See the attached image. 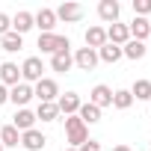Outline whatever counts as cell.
<instances>
[{
    "mask_svg": "<svg viewBox=\"0 0 151 151\" xmlns=\"http://www.w3.org/2000/svg\"><path fill=\"white\" fill-rule=\"evenodd\" d=\"M119 59H122V47H116V45H110V42H107L104 47H98V62H110V65H113V62H119Z\"/></svg>",
    "mask_w": 151,
    "mask_h": 151,
    "instance_id": "cell-24",
    "label": "cell"
},
{
    "mask_svg": "<svg viewBox=\"0 0 151 151\" xmlns=\"http://www.w3.org/2000/svg\"><path fill=\"white\" fill-rule=\"evenodd\" d=\"M0 83H3L6 89L18 86V83H21V68H18L15 62H3V65H0Z\"/></svg>",
    "mask_w": 151,
    "mask_h": 151,
    "instance_id": "cell-12",
    "label": "cell"
},
{
    "mask_svg": "<svg viewBox=\"0 0 151 151\" xmlns=\"http://www.w3.org/2000/svg\"><path fill=\"white\" fill-rule=\"evenodd\" d=\"M130 104H133L130 89H116V92H113V107H116V110H130Z\"/></svg>",
    "mask_w": 151,
    "mask_h": 151,
    "instance_id": "cell-26",
    "label": "cell"
},
{
    "mask_svg": "<svg viewBox=\"0 0 151 151\" xmlns=\"http://www.w3.org/2000/svg\"><path fill=\"white\" fill-rule=\"evenodd\" d=\"M39 50L53 56L59 50H71V42L65 36H56V33H39Z\"/></svg>",
    "mask_w": 151,
    "mask_h": 151,
    "instance_id": "cell-3",
    "label": "cell"
},
{
    "mask_svg": "<svg viewBox=\"0 0 151 151\" xmlns=\"http://www.w3.org/2000/svg\"><path fill=\"white\" fill-rule=\"evenodd\" d=\"M9 101H12V104H15L18 110H24V107H27V104L33 101V86L21 80L18 86H12V89H9Z\"/></svg>",
    "mask_w": 151,
    "mask_h": 151,
    "instance_id": "cell-6",
    "label": "cell"
},
{
    "mask_svg": "<svg viewBox=\"0 0 151 151\" xmlns=\"http://www.w3.org/2000/svg\"><path fill=\"white\" fill-rule=\"evenodd\" d=\"M77 151H101V145H98L95 139H89V142H83V145H80Z\"/></svg>",
    "mask_w": 151,
    "mask_h": 151,
    "instance_id": "cell-30",
    "label": "cell"
},
{
    "mask_svg": "<svg viewBox=\"0 0 151 151\" xmlns=\"http://www.w3.org/2000/svg\"><path fill=\"white\" fill-rule=\"evenodd\" d=\"M65 142L68 148H80L89 142V127L80 122V116H65Z\"/></svg>",
    "mask_w": 151,
    "mask_h": 151,
    "instance_id": "cell-1",
    "label": "cell"
},
{
    "mask_svg": "<svg viewBox=\"0 0 151 151\" xmlns=\"http://www.w3.org/2000/svg\"><path fill=\"white\" fill-rule=\"evenodd\" d=\"M133 15H136V18L151 15V0H133Z\"/></svg>",
    "mask_w": 151,
    "mask_h": 151,
    "instance_id": "cell-28",
    "label": "cell"
},
{
    "mask_svg": "<svg viewBox=\"0 0 151 151\" xmlns=\"http://www.w3.org/2000/svg\"><path fill=\"white\" fill-rule=\"evenodd\" d=\"M56 12V21H65V24H74V21H80L83 18V6L80 3H62Z\"/></svg>",
    "mask_w": 151,
    "mask_h": 151,
    "instance_id": "cell-11",
    "label": "cell"
},
{
    "mask_svg": "<svg viewBox=\"0 0 151 151\" xmlns=\"http://www.w3.org/2000/svg\"><path fill=\"white\" fill-rule=\"evenodd\" d=\"M21 145H24L27 151H42V148L47 145V136L33 127V130H24V133H21Z\"/></svg>",
    "mask_w": 151,
    "mask_h": 151,
    "instance_id": "cell-10",
    "label": "cell"
},
{
    "mask_svg": "<svg viewBox=\"0 0 151 151\" xmlns=\"http://www.w3.org/2000/svg\"><path fill=\"white\" fill-rule=\"evenodd\" d=\"M33 98H39V104H56L59 98V83L53 77H42L36 86H33Z\"/></svg>",
    "mask_w": 151,
    "mask_h": 151,
    "instance_id": "cell-2",
    "label": "cell"
},
{
    "mask_svg": "<svg viewBox=\"0 0 151 151\" xmlns=\"http://www.w3.org/2000/svg\"><path fill=\"white\" fill-rule=\"evenodd\" d=\"M127 33H130L133 42H145V39L151 36V21H148V18H133V21L127 24Z\"/></svg>",
    "mask_w": 151,
    "mask_h": 151,
    "instance_id": "cell-13",
    "label": "cell"
},
{
    "mask_svg": "<svg viewBox=\"0 0 151 151\" xmlns=\"http://www.w3.org/2000/svg\"><path fill=\"white\" fill-rule=\"evenodd\" d=\"M130 95L133 101H151V80H136L130 86Z\"/></svg>",
    "mask_w": 151,
    "mask_h": 151,
    "instance_id": "cell-25",
    "label": "cell"
},
{
    "mask_svg": "<svg viewBox=\"0 0 151 151\" xmlns=\"http://www.w3.org/2000/svg\"><path fill=\"white\" fill-rule=\"evenodd\" d=\"M113 151H130V148H127V145H116Z\"/></svg>",
    "mask_w": 151,
    "mask_h": 151,
    "instance_id": "cell-32",
    "label": "cell"
},
{
    "mask_svg": "<svg viewBox=\"0 0 151 151\" xmlns=\"http://www.w3.org/2000/svg\"><path fill=\"white\" fill-rule=\"evenodd\" d=\"M33 24H36L42 33H53V27H56V12H53V9H39V12L33 15Z\"/></svg>",
    "mask_w": 151,
    "mask_h": 151,
    "instance_id": "cell-15",
    "label": "cell"
},
{
    "mask_svg": "<svg viewBox=\"0 0 151 151\" xmlns=\"http://www.w3.org/2000/svg\"><path fill=\"white\" fill-rule=\"evenodd\" d=\"M12 127H15L18 133L33 130V127H36V113H33V110H27V107H24V110H18V113L12 116Z\"/></svg>",
    "mask_w": 151,
    "mask_h": 151,
    "instance_id": "cell-14",
    "label": "cell"
},
{
    "mask_svg": "<svg viewBox=\"0 0 151 151\" xmlns=\"http://www.w3.org/2000/svg\"><path fill=\"white\" fill-rule=\"evenodd\" d=\"M0 151H3V142H0Z\"/></svg>",
    "mask_w": 151,
    "mask_h": 151,
    "instance_id": "cell-34",
    "label": "cell"
},
{
    "mask_svg": "<svg viewBox=\"0 0 151 151\" xmlns=\"http://www.w3.org/2000/svg\"><path fill=\"white\" fill-rule=\"evenodd\" d=\"M0 47H3L6 53H18L21 47H24V36H18V33H6V36H0Z\"/></svg>",
    "mask_w": 151,
    "mask_h": 151,
    "instance_id": "cell-21",
    "label": "cell"
},
{
    "mask_svg": "<svg viewBox=\"0 0 151 151\" xmlns=\"http://www.w3.org/2000/svg\"><path fill=\"white\" fill-rule=\"evenodd\" d=\"M119 12H122V6L116 3V0H101V3H98V18L107 21V24H116Z\"/></svg>",
    "mask_w": 151,
    "mask_h": 151,
    "instance_id": "cell-16",
    "label": "cell"
},
{
    "mask_svg": "<svg viewBox=\"0 0 151 151\" xmlns=\"http://www.w3.org/2000/svg\"><path fill=\"white\" fill-rule=\"evenodd\" d=\"M77 116H80V122H83L86 127H89V124H98V122H101V110H98L95 104H89V101H86V104H80Z\"/></svg>",
    "mask_w": 151,
    "mask_h": 151,
    "instance_id": "cell-20",
    "label": "cell"
},
{
    "mask_svg": "<svg viewBox=\"0 0 151 151\" xmlns=\"http://www.w3.org/2000/svg\"><path fill=\"white\" fill-rule=\"evenodd\" d=\"M145 50H148V47H145V42H133V39H130V42L122 47V56H127V59H133V62H136V59H142V56H145Z\"/></svg>",
    "mask_w": 151,
    "mask_h": 151,
    "instance_id": "cell-23",
    "label": "cell"
},
{
    "mask_svg": "<svg viewBox=\"0 0 151 151\" xmlns=\"http://www.w3.org/2000/svg\"><path fill=\"white\" fill-rule=\"evenodd\" d=\"M0 142H3V148H18L21 145V133L12 124H3L0 127Z\"/></svg>",
    "mask_w": 151,
    "mask_h": 151,
    "instance_id": "cell-22",
    "label": "cell"
},
{
    "mask_svg": "<svg viewBox=\"0 0 151 151\" xmlns=\"http://www.w3.org/2000/svg\"><path fill=\"white\" fill-rule=\"evenodd\" d=\"M9 30H12V18H9L6 12H0V36H6Z\"/></svg>",
    "mask_w": 151,
    "mask_h": 151,
    "instance_id": "cell-29",
    "label": "cell"
},
{
    "mask_svg": "<svg viewBox=\"0 0 151 151\" xmlns=\"http://www.w3.org/2000/svg\"><path fill=\"white\" fill-rule=\"evenodd\" d=\"M74 65H77L80 71H95V65H98V50H92V47H77V53H74Z\"/></svg>",
    "mask_w": 151,
    "mask_h": 151,
    "instance_id": "cell-7",
    "label": "cell"
},
{
    "mask_svg": "<svg viewBox=\"0 0 151 151\" xmlns=\"http://www.w3.org/2000/svg\"><path fill=\"white\" fill-rule=\"evenodd\" d=\"M71 65H74V53H71V50H59V53H53V56H50V68H53V71H59V74L71 71Z\"/></svg>",
    "mask_w": 151,
    "mask_h": 151,
    "instance_id": "cell-17",
    "label": "cell"
},
{
    "mask_svg": "<svg viewBox=\"0 0 151 151\" xmlns=\"http://www.w3.org/2000/svg\"><path fill=\"white\" fill-rule=\"evenodd\" d=\"M104 45H107V30H104V27H89V30H86V47L98 50V47H104Z\"/></svg>",
    "mask_w": 151,
    "mask_h": 151,
    "instance_id": "cell-19",
    "label": "cell"
},
{
    "mask_svg": "<svg viewBox=\"0 0 151 151\" xmlns=\"http://www.w3.org/2000/svg\"><path fill=\"white\" fill-rule=\"evenodd\" d=\"M89 104H95L98 110L113 107V89H110V86H104V83H98V86L89 92Z\"/></svg>",
    "mask_w": 151,
    "mask_h": 151,
    "instance_id": "cell-9",
    "label": "cell"
},
{
    "mask_svg": "<svg viewBox=\"0 0 151 151\" xmlns=\"http://www.w3.org/2000/svg\"><path fill=\"white\" fill-rule=\"evenodd\" d=\"M107 42L110 45H116V47H124L127 42H130V33H127V24H110L107 27Z\"/></svg>",
    "mask_w": 151,
    "mask_h": 151,
    "instance_id": "cell-8",
    "label": "cell"
},
{
    "mask_svg": "<svg viewBox=\"0 0 151 151\" xmlns=\"http://www.w3.org/2000/svg\"><path fill=\"white\" fill-rule=\"evenodd\" d=\"M62 151H77V148H68V145H65V148H62Z\"/></svg>",
    "mask_w": 151,
    "mask_h": 151,
    "instance_id": "cell-33",
    "label": "cell"
},
{
    "mask_svg": "<svg viewBox=\"0 0 151 151\" xmlns=\"http://www.w3.org/2000/svg\"><path fill=\"white\" fill-rule=\"evenodd\" d=\"M6 101H9V89H6V86H3V83H0V107H3V104H6Z\"/></svg>",
    "mask_w": 151,
    "mask_h": 151,
    "instance_id": "cell-31",
    "label": "cell"
},
{
    "mask_svg": "<svg viewBox=\"0 0 151 151\" xmlns=\"http://www.w3.org/2000/svg\"><path fill=\"white\" fill-rule=\"evenodd\" d=\"M56 122L59 119V110H56V104H39V110H36V122Z\"/></svg>",
    "mask_w": 151,
    "mask_h": 151,
    "instance_id": "cell-27",
    "label": "cell"
},
{
    "mask_svg": "<svg viewBox=\"0 0 151 151\" xmlns=\"http://www.w3.org/2000/svg\"><path fill=\"white\" fill-rule=\"evenodd\" d=\"M36 24H33V12H18L15 18H12V33H18V36H24V33H30Z\"/></svg>",
    "mask_w": 151,
    "mask_h": 151,
    "instance_id": "cell-18",
    "label": "cell"
},
{
    "mask_svg": "<svg viewBox=\"0 0 151 151\" xmlns=\"http://www.w3.org/2000/svg\"><path fill=\"white\" fill-rule=\"evenodd\" d=\"M42 71H45L42 59H39V56H27V59H24V65H21V80L36 86V83L42 80Z\"/></svg>",
    "mask_w": 151,
    "mask_h": 151,
    "instance_id": "cell-4",
    "label": "cell"
},
{
    "mask_svg": "<svg viewBox=\"0 0 151 151\" xmlns=\"http://www.w3.org/2000/svg\"><path fill=\"white\" fill-rule=\"evenodd\" d=\"M80 104H83V101H80L77 92H65V95L56 98V110H59V116H77Z\"/></svg>",
    "mask_w": 151,
    "mask_h": 151,
    "instance_id": "cell-5",
    "label": "cell"
}]
</instances>
